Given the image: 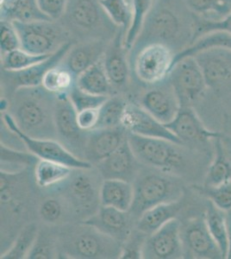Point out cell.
Instances as JSON below:
<instances>
[{
    "label": "cell",
    "instance_id": "cell-10",
    "mask_svg": "<svg viewBox=\"0 0 231 259\" xmlns=\"http://www.w3.org/2000/svg\"><path fill=\"white\" fill-rule=\"evenodd\" d=\"M76 171L77 173H73V170L70 177L61 185L63 186V196L68 207L85 220L100 209L101 184L99 186L96 177L89 174L88 169Z\"/></svg>",
    "mask_w": 231,
    "mask_h": 259
},
{
    "label": "cell",
    "instance_id": "cell-1",
    "mask_svg": "<svg viewBox=\"0 0 231 259\" xmlns=\"http://www.w3.org/2000/svg\"><path fill=\"white\" fill-rule=\"evenodd\" d=\"M194 35L195 15L184 0H155L129 56L152 44L165 45L177 55L193 42Z\"/></svg>",
    "mask_w": 231,
    "mask_h": 259
},
{
    "label": "cell",
    "instance_id": "cell-50",
    "mask_svg": "<svg viewBox=\"0 0 231 259\" xmlns=\"http://www.w3.org/2000/svg\"><path fill=\"white\" fill-rule=\"evenodd\" d=\"M226 218H227L228 230V249L227 258L231 259V211L226 212Z\"/></svg>",
    "mask_w": 231,
    "mask_h": 259
},
{
    "label": "cell",
    "instance_id": "cell-2",
    "mask_svg": "<svg viewBox=\"0 0 231 259\" xmlns=\"http://www.w3.org/2000/svg\"><path fill=\"white\" fill-rule=\"evenodd\" d=\"M11 97L8 113L24 133L36 139H57L56 95L38 85L18 89Z\"/></svg>",
    "mask_w": 231,
    "mask_h": 259
},
{
    "label": "cell",
    "instance_id": "cell-42",
    "mask_svg": "<svg viewBox=\"0 0 231 259\" xmlns=\"http://www.w3.org/2000/svg\"><path fill=\"white\" fill-rule=\"evenodd\" d=\"M68 95L77 112L91 108H100L110 97L106 95H91L79 89L76 84L68 92Z\"/></svg>",
    "mask_w": 231,
    "mask_h": 259
},
{
    "label": "cell",
    "instance_id": "cell-12",
    "mask_svg": "<svg viewBox=\"0 0 231 259\" xmlns=\"http://www.w3.org/2000/svg\"><path fill=\"white\" fill-rule=\"evenodd\" d=\"M55 123L57 138L61 139L62 145L75 156L84 159L88 132L79 128L76 109L68 94L56 95Z\"/></svg>",
    "mask_w": 231,
    "mask_h": 259
},
{
    "label": "cell",
    "instance_id": "cell-19",
    "mask_svg": "<svg viewBox=\"0 0 231 259\" xmlns=\"http://www.w3.org/2000/svg\"><path fill=\"white\" fill-rule=\"evenodd\" d=\"M73 44L68 42L65 45L50 56V58L31 68L17 72L2 70L1 81L4 89H10V93L12 95L16 90L21 88L41 85V81L45 74L51 68L62 63V60L64 59L66 54L68 53Z\"/></svg>",
    "mask_w": 231,
    "mask_h": 259
},
{
    "label": "cell",
    "instance_id": "cell-36",
    "mask_svg": "<svg viewBox=\"0 0 231 259\" xmlns=\"http://www.w3.org/2000/svg\"><path fill=\"white\" fill-rule=\"evenodd\" d=\"M76 77L61 63L48 71L42 79L41 85L54 95L68 94L76 84Z\"/></svg>",
    "mask_w": 231,
    "mask_h": 259
},
{
    "label": "cell",
    "instance_id": "cell-3",
    "mask_svg": "<svg viewBox=\"0 0 231 259\" xmlns=\"http://www.w3.org/2000/svg\"><path fill=\"white\" fill-rule=\"evenodd\" d=\"M59 21L68 30L73 44L88 40L111 41L122 30L109 18L100 0H68Z\"/></svg>",
    "mask_w": 231,
    "mask_h": 259
},
{
    "label": "cell",
    "instance_id": "cell-6",
    "mask_svg": "<svg viewBox=\"0 0 231 259\" xmlns=\"http://www.w3.org/2000/svg\"><path fill=\"white\" fill-rule=\"evenodd\" d=\"M134 200L129 213L137 220L145 211L160 204L181 200L183 188L175 177L147 173L134 181Z\"/></svg>",
    "mask_w": 231,
    "mask_h": 259
},
{
    "label": "cell",
    "instance_id": "cell-9",
    "mask_svg": "<svg viewBox=\"0 0 231 259\" xmlns=\"http://www.w3.org/2000/svg\"><path fill=\"white\" fill-rule=\"evenodd\" d=\"M3 122L6 128L20 139L28 151L37 156L39 159L60 162L74 169H89L94 167L90 162L72 153L61 142L56 141V139H36L27 135L18 126L8 112L4 113Z\"/></svg>",
    "mask_w": 231,
    "mask_h": 259
},
{
    "label": "cell",
    "instance_id": "cell-37",
    "mask_svg": "<svg viewBox=\"0 0 231 259\" xmlns=\"http://www.w3.org/2000/svg\"><path fill=\"white\" fill-rule=\"evenodd\" d=\"M128 102L119 96L109 97L100 107V118L97 129H109L122 126L121 122Z\"/></svg>",
    "mask_w": 231,
    "mask_h": 259
},
{
    "label": "cell",
    "instance_id": "cell-38",
    "mask_svg": "<svg viewBox=\"0 0 231 259\" xmlns=\"http://www.w3.org/2000/svg\"><path fill=\"white\" fill-rule=\"evenodd\" d=\"M106 14L117 26L124 31V36L131 26L133 9L129 0H100Z\"/></svg>",
    "mask_w": 231,
    "mask_h": 259
},
{
    "label": "cell",
    "instance_id": "cell-23",
    "mask_svg": "<svg viewBox=\"0 0 231 259\" xmlns=\"http://www.w3.org/2000/svg\"><path fill=\"white\" fill-rule=\"evenodd\" d=\"M132 220L134 218L129 212H123L111 206H100L95 214L81 222L96 227L123 244L134 231L132 229Z\"/></svg>",
    "mask_w": 231,
    "mask_h": 259
},
{
    "label": "cell",
    "instance_id": "cell-51",
    "mask_svg": "<svg viewBox=\"0 0 231 259\" xmlns=\"http://www.w3.org/2000/svg\"><path fill=\"white\" fill-rule=\"evenodd\" d=\"M129 2H130V3H131V5H132V0H129Z\"/></svg>",
    "mask_w": 231,
    "mask_h": 259
},
{
    "label": "cell",
    "instance_id": "cell-11",
    "mask_svg": "<svg viewBox=\"0 0 231 259\" xmlns=\"http://www.w3.org/2000/svg\"><path fill=\"white\" fill-rule=\"evenodd\" d=\"M181 106H192L205 95L207 85L202 71L193 56L184 57L173 65L168 74Z\"/></svg>",
    "mask_w": 231,
    "mask_h": 259
},
{
    "label": "cell",
    "instance_id": "cell-47",
    "mask_svg": "<svg viewBox=\"0 0 231 259\" xmlns=\"http://www.w3.org/2000/svg\"><path fill=\"white\" fill-rule=\"evenodd\" d=\"M39 213L45 222L53 224L60 221L63 215V206L56 198H49L41 202Z\"/></svg>",
    "mask_w": 231,
    "mask_h": 259
},
{
    "label": "cell",
    "instance_id": "cell-14",
    "mask_svg": "<svg viewBox=\"0 0 231 259\" xmlns=\"http://www.w3.org/2000/svg\"><path fill=\"white\" fill-rule=\"evenodd\" d=\"M165 125L187 147L208 145L222 135L208 129L192 106H181L175 118Z\"/></svg>",
    "mask_w": 231,
    "mask_h": 259
},
{
    "label": "cell",
    "instance_id": "cell-8",
    "mask_svg": "<svg viewBox=\"0 0 231 259\" xmlns=\"http://www.w3.org/2000/svg\"><path fill=\"white\" fill-rule=\"evenodd\" d=\"M176 54L160 44L146 45L129 56L133 70L141 84L150 87L167 79L173 68Z\"/></svg>",
    "mask_w": 231,
    "mask_h": 259
},
{
    "label": "cell",
    "instance_id": "cell-5",
    "mask_svg": "<svg viewBox=\"0 0 231 259\" xmlns=\"http://www.w3.org/2000/svg\"><path fill=\"white\" fill-rule=\"evenodd\" d=\"M57 244L69 258H119L122 250L120 241L83 222L63 231Z\"/></svg>",
    "mask_w": 231,
    "mask_h": 259
},
{
    "label": "cell",
    "instance_id": "cell-21",
    "mask_svg": "<svg viewBox=\"0 0 231 259\" xmlns=\"http://www.w3.org/2000/svg\"><path fill=\"white\" fill-rule=\"evenodd\" d=\"M126 139L127 132L123 126L88 132L84 159L97 165L115 152Z\"/></svg>",
    "mask_w": 231,
    "mask_h": 259
},
{
    "label": "cell",
    "instance_id": "cell-7",
    "mask_svg": "<svg viewBox=\"0 0 231 259\" xmlns=\"http://www.w3.org/2000/svg\"><path fill=\"white\" fill-rule=\"evenodd\" d=\"M20 39L21 48L35 55H52L62 46L73 42L71 35L59 20L12 22Z\"/></svg>",
    "mask_w": 231,
    "mask_h": 259
},
{
    "label": "cell",
    "instance_id": "cell-32",
    "mask_svg": "<svg viewBox=\"0 0 231 259\" xmlns=\"http://www.w3.org/2000/svg\"><path fill=\"white\" fill-rule=\"evenodd\" d=\"M216 47L226 48L231 50V33L214 31L200 36L194 40L188 48L176 55L173 65L184 57L193 56L202 50Z\"/></svg>",
    "mask_w": 231,
    "mask_h": 259
},
{
    "label": "cell",
    "instance_id": "cell-13",
    "mask_svg": "<svg viewBox=\"0 0 231 259\" xmlns=\"http://www.w3.org/2000/svg\"><path fill=\"white\" fill-rule=\"evenodd\" d=\"M181 223L173 219L146 237L142 255L144 259H179L184 257Z\"/></svg>",
    "mask_w": 231,
    "mask_h": 259
},
{
    "label": "cell",
    "instance_id": "cell-48",
    "mask_svg": "<svg viewBox=\"0 0 231 259\" xmlns=\"http://www.w3.org/2000/svg\"><path fill=\"white\" fill-rule=\"evenodd\" d=\"M68 0H37L39 8L48 18L60 20L64 14Z\"/></svg>",
    "mask_w": 231,
    "mask_h": 259
},
{
    "label": "cell",
    "instance_id": "cell-33",
    "mask_svg": "<svg viewBox=\"0 0 231 259\" xmlns=\"http://www.w3.org/2000/svg\"><path fill=\"white\" fill-rule=\"evenodd\" d=\"M1 168L9 166V168L4 172L18 174L21 173L30 166L35 168V165L38 162L39 158L31 152L19 151L12 148L8 147L1 142Z\"/></svg>",
    "mask_w": 231,
    "mask_h": 259
},
{
    "label": "cell",
    "instance_id": "cell-24",
    "mask_svg": "<svg viewBox=\"0 0 231 259\" xmlns=\"http://www.w3.org/2000/svg\"><path fill=\"white\" fill-rule=\"evenodd\" d=\"M109 44L110 41L102 40L74 42L62 60V64L77 78L102 59Z\"/></svg>",
    "mask_w": 231,
    "mask_h": 259
},
{
    "label": "cell",
    "instance_id": "cell-46",
    "mask_svg": "<svg viewBox=\"0 0 231 259\" xmlns=\"http://www.w3.org/2000/svg\"><path fill=\"white\" fill-rule=\"evenodd\" d=\"M148 235L142 233L136 229V232L133 231L126 241L122 244L121 250V259H140L143 258L142 250L144 240Z\"/></svg>",
    "mask_w": 231,
    "mask_h": 259
},
{
    "label": "cell",
    "instance_id": "cell-30",
    "mask_svg": "<svg viewBox=\"0 0 231 259\" xmlns=\"http://www.w3.org/2000/svg\"><path fill=\"white\" fill-rule=\"evenodd\" d=\"M76 85L91 95L110 96L112 92L102 59L77 77Z\"/></svg>",
    "mask_w": 231,
    "mask_h": 259
},
{
    "label": "cell",
    "instance_id": "cell-22",
    "mask_svg": "<svg viewBox=\"0 0 231 259\" xmlns=\"http://www.w3.org/2000/svg\"><path fill=\"white\" fill-rule=\"evenodd\" d=\"M138 163L126 139L120 147L96 166L103 179L124 180L133 183L138 176Z\"/></svg>",
    "mask_w": 231,
    "mask_h": 259
},
{
    "label": "cell",
    "instance_id": "cell-40",
    "mask_svg": "<svg viewBox=\"0 0 231 259\" xmlns=\"http://www.w3.org/2000/svg\"><path fill=\"white\" fill-rule=\"evenodd\" d=\"M154 0H132L133 20L131 26L124 36L123 45L128 51L131 50L135 40L140 33L147 14L152 7Z\"/></svg>",
    "mask_w": 231,
    "mask_h": 259
},
{
    "label": "cell",
    "instance_id": "cell-16",
    "mask_svg": "<svg viewBox=\"0 0 231 259\" xmlns=\"http://www.w3.org/2000/svg\"><path fill=\"white\" fill-rule=\"evenodd\" d=\"M149 88L141 97V106L162 124H168L180 109V103L168 77Z\"/></svg>",
    "mask_w": 231,
    "mask_h": 259
},
{
    "label": "cell",
    "instance_id": "cell-52",
    "mask_svg": "<svg viewBox=\"0 0 231 259\" xmlns=\"http://www.w3.org/2000/svg\"><path fill=\"white\" fill-rule=\"evenodd\" d=\"M155 0H154V2H155Z\"/></svg>",
    "mask_w": 231,
    "mask_h": 259
},
{
    "label": "cell",
    "instance_id": "cell-29",
    "mask_svg": "<svg viewBox=\"0 0 231 259\" xmlns=\"http://www.w3.org/2000/svg\"><path fill=\"white\" fill-rule=\"evenodd\" d=\"M74 168L60 162L39 159L35 166V184L41 189L61 185L70 177Z\"/></svg>",
    "mask_w": 231,
    "mask_h": 259
},
{
    "label": "cell",
    "instance_id": "cell-44",
    "mask_svg": "<svg viewBox=\"0 0 231 259\" xmlns=\"http://www.w3.org/2000/svg\"><path fill=\"white\" fill-rule=\"evenodd\" d=\"M214 31H224V32L231 33V12L226 16L225 18L220 19V20L207 19V18H201V17L195 15L194 40H196L197 38H199L207 33L214 32Z\"/></svg>",
    "mask_w": 231,
    "mask_h": 259
},
{
    "label": "cell",
    "instance_id": "cell-49",
    "mask_svg": "<svg viewBox=\"0 0 231 259\" xmlns=\"http://www.w3.org/2000/svg\"><path fill=\"white\" fill-rule=\"evenodd\" d=\"M100 118V108H91L77 112V121L79 128L85 132L96 129Z\"/></svg>",
    "mask_w": 231,
    "mask_h": 259
},
{
    "label": "cell",
    "instance_id": "cell-28",
    "mask_svg": "<svg viewBox=\"0 0 231 259\" xmlns=\"http://www.w3.org/2000/svg\"><path fill=\"white\" fill-rule=\"evenodd\" d=\"M1 20L31 22L52 20L41 12L37 0H1Z\"/></svg>",
    "mask_w": 231,
    "mask_h": 259
},
{
    "label": "cell",
    "instance_id": "cell-4",
    "mask_svg": "<svg viewBox=\"0 0 231 259\" xmlns=\"http://www.w3.org/2000/svg\"><path fill=\"white\" fill-rule=\"evenodd\" d=\"M127 139L141 164L177 175L190 169L193 157L188 147L161 139L127 133Z\"/></svg>",
    "mask_w": 231,
    "mask_h": 259
},
{
    "label": "cell",
    "instance_id": "cell-25",
    "mask_svg": "<svg viewBox=\"0 0 231 259\" xmlns=\"http://www.w3.org/2000/svg\"><path fill=\"white\" fill-rule=\"evenodd\" d=\"M134 200L133 183L119 179H104L100 187V205L129 212Z\"/></svg>",
    "mask_w": 231,
    "mask_h": 259
},
{
    "label": "cell",
    "instance_id": "cell-15",
    "mask_svg": "<svg viewBox=\"0 0 231 259\" xmlns=\"http://www.w3.org/2000/svg\"><path fill=\"white\" fill-rule=\"evenodd\" d=\"M181 239L184 258H223L204 216L193 219L181 227Z\"/></svg>",
    "mask_w": 231,
    "mask_h": 259
},
{
    "label": "cell",
    "instance_id": "cell-17",
    "mask_svg": "<svg viewBox=\"0 0 231 259\" xmlns=\"http://www.w3.org/2000/svg\"><path fill=\"white\" fill-rule=\"evenodd\" d=\"M207 89L219 90L231 82V50L211 48L195 54Z\"/></svg>",
    "mask_w": 231,
    "mask_h": 259
},
{
    "label": "cell",
    "instance_id": "cell-26",
    "mask_svg": "<svg viewBox=\"0 0 231 259\" xmlns=\"http://www.w3.org/2000/svg\"><path fill=\"white\" fill-rule=\"evenodd\" d=\"M214 157L208 167L203 185L216 187L231 182V156L222 134L213 141Z\"/></svg>",
    "mask_w": 231,
    "mask_h": 259
},
{
    "label": "cell",
    "instance_id": "cell-27",
    "mask_svg": "<svg viewBox=\"0 0 231 259\" xmlns=\"http://www.w3.org/2000/svg\"><path fill=\"white\" fill-rule=\"evenodd\" d=\"M182 208L181 200L153 206L136 220L135 228L144 234L150 235L168 221L177 218Z\"/></svg>",
    "mask_w": 231,
    "mask_h": 259
},
{
    "label": "cell",
    "instance_id": "cell-31",
    "mask_svg": "<svg viewBox=\"0 0 231 259\" xmlns=\"http://www.w3.org/2000/svg\"><path fill=\"white\" fill-rule=\"evenodd\" d=\"M204 217L207 225L208 230L218 245L223 258H227L228 230L226 212L220 209L211 201L208 200Z\"/></svg>",
    "mask_w": 231,
    "mask_h": 259
},
{
    "label": "cell",
    "instance_id": "cell-20",
    "mask_svg": "<svg viewBox=\"0 0 231 259\" xmlns=\"http://www.w3.org/2000/svg\"><path fill=\"white\" fill-rule=\"evenodd\" d=\"M124 32L121 30L112 41H110L103 56L106 74L112 90L123 91L129 83L130 63L129 52L123 45Z\"/></svg>",
    "mask_w": 231,
    "mask_h": 259
},
{
    "label": "cell",
    "instance_id": "cell-18",
    "mask_svg": "<svg viewBox=\"0 0 231 259\" xmlns=\"http://www.w3.org/2000/svg\"><path fill=\"white\" fill-rule=\"evenodd\" d=\"M121 125L126 132L134 135L169 140L182 145L177 137L165 124L153 117L137 104L128 103L123 112Z\"/></svg>",
    "mask_w": 231,
    "mask_h": 259
},
{
    "label": "cell",
    "instance_id": "cell-39",
    "mask_svg": "<svg viewBox=\"0 0 231 259\" xmlns=\"http://www.w3.org/2000/svg\"><path fill=\"white\" fill-rule=\"evenodd\" d=\"M184 3L191 12L204 18L217 15L220 20L231 12V0H184Z\"/></svg>",
    "mask_w": 231,
    "mask_h": 259
},
{
    "label": "cell",
    "instance_id": "cell-45",
    "mask_svg": "<svg viewBox=\"0 0 231 259\" xmlns=\"http://www.w3.org/2000/svg\"><path fill=\"white\" fill-rule=\"evenodd\" d=\"M21 48L20 39L12 22L1 20L0 22V54L10 52Z\"/></svg>",
    "mask_w": 231,
    "mask_h": 259
},
{
    "label": "cell",
    "instance_id": "cell-35",
    "mask_svg": "<svg viewBox=\"0 0 231 259\" xmlns=\"http://www.w3.org/2000/svg\"><path fill=\"white\" fill-rule=\"evenodd\" d=\"M52 55H35L18 48L1 55V68L10 72L24 70L43 62Z\"/></svg>",
    "mask_w": 231,
    "mask_h": 259
},
{
    "label": "cell",
    "instance_id": "cell-41",
    "mask_svg": "<svg viewBox=\"0 0 231 259\" xmlns=\"http://www.w3.org/2000/svg\"><path fill=\"white\" fill-rule=\"evenodd\" d=\"M196 189L220 209L224 212L231 211V182L216 187L199 186Z\"/></svg>",
    "mask_w": 231,
    "mask_h": 259
},
{
    "label": "cell",
    "instance_id": "cell-34",
    "mask_svg": "<svg viewBox=\"0 0 231 259\" xmlns=\"http://www.w3.org/2000/svg\"><path fill=\"white\" fill-rule=\"evenodd\" d=\"M38 233V227L35 223L26 225L17 235L11 247L1 255V259L27 258Z\"/></svg>",
    "mask_w": 231,
    "mask_h": 259
},
{
    "label": "cell",
    "instance_id": "cell-43",
    "mask_svg": "<svg viewBox=\"0 0 231 259\" xmlns=\"http://www.w3.org/2000/svg\"><path fill=\"white\" fill-rule=\"evenodd\" d=\"M50 234L39 231L32 249L29 251L27 259H51L58 257V244L54 242Z\"/></svg>",
    "mask_w": 231,
    "mask_h": 259
}]
</instances>
